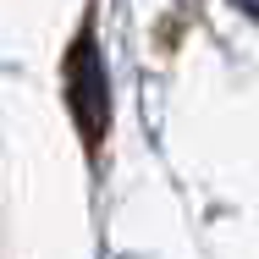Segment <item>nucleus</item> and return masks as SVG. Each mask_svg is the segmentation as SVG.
<instances>
[{"mask_svg": "<svg viewBox=\"0 0 259 259\" xmlns=\"http://www.w3.org/2000/svg\"><path fill=\"white\" fill-rule=\"evenodd\" d=\"M72 110H77V127L89 133V144H94L105 127V83H100V61H94L89 39L72 50Z\"/></svg>", "mask_w": 259, "mask_h": 259, "instance_id": "obj_1", "label": "nucleus"}]
</instances>
